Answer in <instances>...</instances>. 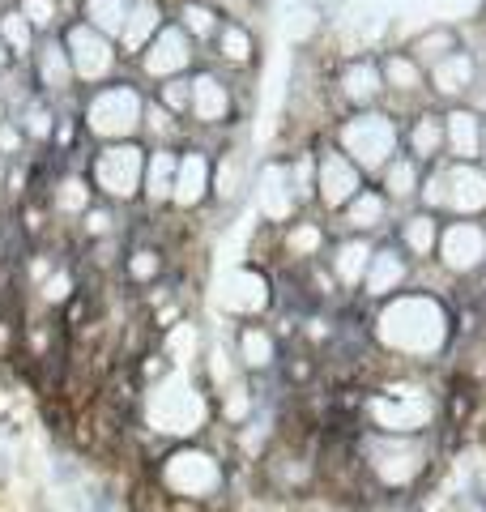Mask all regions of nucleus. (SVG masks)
Masks as SVG:
<instances>
[{
  "label": "nucleus",
  "mask_w": 486,
  "mask_h": 512,
  "mask_svg": "<svg viewBox=\"0 0 486 512\" xmlns=\"http://www.w3.org/2000/svg\"><path fill=\"white\" fill-rule=\"evenodd\" d=\"M376 342L401 359H435L452 338V316L427 291H401L376 308Z\"/></svg>",
  "instance_id": "f257e3e1"
},
{
  "label": "nucleus",
  "mask_w": 486,
  "mask_h": 512,
  "mask_svg": "<svg viewBox=\"0 0 486 512\" xmlns=\"http://www.w3.org/2000/svg\"><path fill=\"white\" fill-rule=\"evenodd\" d=\"M145 107H150V94L133 77H116V82L81 90L77 99L81 137L99 141V146H107V141H137L145 133Z\"/></svg>",
  "instance_id": "f03ea898"
},
{
  "label": "nucleus",
  "mask_w": 486,
  "mask_h": 512,
  "mask_svg": "<svg viewBox=\"0 0 486 512\" xmlns=\"http://www.w3.org/2000/svg\"><path fill=\"white\" fill-rule=\"evenodd\" d=\"M401 128H405V116H397V111H384V107L346 111L333 128V146L342 150L350 163H359L367 180H376L401 154Z\"/></svg>",
  "instance_id": "7ed1b4c3"
},
{
  "label": "nucleus",
  "mask_w": 486,
  "mask_h": 512,
  "mask_svg": "<svg viewBox=\"0 0 486 512\" xmlns=\"http://www.w3.org/2000/svg\"><path fill=\"white\" fill-rule=\"evenodd\" d=\"M418 205L440 218H486V171L478 163H448V158H440L423 175Z\"/></svg>",
  "instance_id": "20e7f679"
},
{
  "label": "nucleus",
  "mask_w": 486,
  "mask_h": 512,
  "mask_svg": "<svg viewBox=\"0 0 486 512\" xmlns=\"http://www.w3.org/2000/svg\"><path fill=\"white\" fill-rule=\"evenodd\" d=\"M145 158L150 150L141 141H107V146H94L86 175L99 201L107 205H133L141 201V184H145Z\"/></svg>",
  "instance_id": "39448f33"
},
{
  "label": "nucleus",
  "mask_w": 486,
  "mask_h": 512,
  "mask_svg": "<svg viewBox=\"0 0 486 512\" xmlns=\"http://www.w3.org/2000/svg\"><path fill=\"white\" fill-rule=\"evenodd\" d=\"M64 47H69V60H73V73H77V86L81 90H94L103 82H116L120 77V64H124V52L116 39H107L103 30H94L90 22L81 18H69L60 30Z\"/></svg>",
  "instance_id": "423d86ee"
},
{
  "label": "nucleus",
  "mask_w": 486,
  "mask_h": 512,
  "mask_svg": "<svg viewBox=\"0 0 486 512\" xmlns=\"http://www.w3.org/2000/svg\"><path fill=\"white\" fill-rule=\"evenodd\" d=\"M158 483L167 495H175V500H209V495H218L226 487V470L214 453L180 444L167 453V461H162Z\"/></svg>",
  "instance_id": "0eeeda50"
},
{
  "label": "nucleus",
  "mask_w": 486,
  "mask_h": 512,
  "mask_svg": "<svg viewBox=\"0 0 486 512\" xmlns=\"http://www.w3.org/2000/svg\"><path fill=\"white\" fill-rule=\"evenodd\" d=\"M197 52L201 47L192 43L175 22H167L150 43L141 47L137 73L145 77V82H154V86L171 82V77H188V73H197Z\"/></svg>",
  "instance_id": "6e6552de"
},
{
  "label": "nucleus",
  "mask_w": 486,
  "mask_h": 512,
  "mask_svg": "<svg viewBox=\"0 0 486 512\" xmlns=\"http://www.w3.org/2000/svg\"><path fill=\"white\" fill-rule=\"evenodd\" d=\"M371 180L359 171V163H350V158L333 146V141H324L316 150V205L324 214H342L346 205L359 197Z\"/></svg>",
  "instance_id": "1a4fd4ad"
},
{
  "label": "nucleus",
  "mask_w": 486,
  "mask_h": 512,
  "mask_svg": "<svg viewBox=\"0 0 486 512\" xmlns=\"http://www.w3.org/2000/svg\"><path fill=\"white\" fill-rule=\"evenodd\" d=\"M435 261L444 265L448 278H474L486 269V222L482 218H444L440 252Z\"/></svg>",
  "instance_id": "9d476101"
},
{
  "label": "nucleus",
  "mask_w": 486,
  "mask_h": 512,
  "mask_svg": "<svg viewBox=\"0 0 486 512\" xmlns=\"http://www.w3.org/2000/svg\"><path fill=\"white\" fill-rule=\"evenodd\" d=\"M26 69H30V82H35V90L43 94V99L69 103V99H77V94H81L73 60H69V47H64L60 35H43Z\"/></svg>",
  "instance_id": "9b49d317"
},
{
  "label": "nucleus",
  "mask_w": 486,
  "mask_h": 512,
  "mask_svg": "<svg viewBox=\"0 0 486 512\" xmlns=\"http://www.w3.org/2000/svg\"><path fill=\"white\" fill-rule=\"evenodd\" d=\"M482 77L486 73H482L478 52H469V43H465L461 52H452L440 64H431V69H427V90H431L435 103L457 107V103H469L482 90Z\"/></svg>",
  "instance_id": "f8f14e48"
},
{
  "label": "nucleus",
  "mask_w": 486,
  "mask_h": 512,
  "mask_svg": "<svg viewBox=\"0 0 486 512\" xmlns=\"http://www.w3.org/2000/svg\"><path fill=\"white\" fill-rule=\"evenodd\" d=\"M371 414V427L388 431V436H423L435 419V406L431 397H418V393H376L367 402Z\"/></svg>",
  "instance_id": "ddd939ff"
},
{
  "label": "nucleus",
  "mask_w": 486,
  "mask_h": 512,
  "mask_svg": "<svg viewBox=\"0 0 486 512\" xmlns=\"http://www.w3.org/2000/svg\"><path fill=\"white\" fill-rule=\"evenodd\" d=\"M333 86H337V99L346 103V111H371V107H384V99H388L380 56L342 60L333 73Z\"/></svg>",
  "instance_id": "4468645a"
},
{
  "label": "nucleus",
  "mask_w": 486,
  "mask_h": 512,
  "mask_svg": "<svg viewBox=\"0 0 486 512\" xmlns=\"http://www.w3.org/2000/svg\"><path fill=\"white\" fill-rule=\"evenodd\" d=\"M209 197H214V154L205 146H180V171H175L171 210L197 214Z\"/></svg>",
  "instance_id": "2eb2a0df"
},
{
  "label": "nucleus",
  "mask_w": 486,
  "mask_h": 512,
  "mask_svg": "<svg viewBox=\"0 0 486 512\" xmlns=\"http://www.w3.org/2000/svg\"><path fill=\"white\" fill-rule=\"evenodd\" d=\"M256 210H261V218L278 231L303 214L299 192H295V184H290V163H282V158L265 163L261 175H256Z\"/></svg>",
  "instance_id": "dca6fc26"
},
{
  "label": "nucleus",
  "mask_w": 486,
  "mask_h": 512,
  "mask_svg": "<svg viewBox=\"0 0 486 512\" xmlns=\"http://www.w3.org/2000/svg\"><path fill=\"white\" fill-rule=\"evenodd\" d=\"M235 120V90L218 69H197L192 73V128H226Z\"/></svg>",
  "instance_id": "f3484780"
},
{
  "label": "nucleus",
  "mask_w": 486,
  "mask_h": 512,
  "mask_svg": "<svg viewBox=\"0 0 486 512\" xmlns=\"http://www.w3.org/2000/svg\"><path fill=\"white\" fill-rule=\"evenodd\" d=\"M380 69H384V90L388 99H397V107H427L431 103V90H427V69L418 64L405 47H393V52L380 56Z\"/></svg>",
  "instance_id": "a211bd4d"
},
{
  "label": "nucleus",
  "mask_w": 486,
  "mask_h": 512,
  "mask_svg": "<svg viewBox=\"0 0 486 512\" xmlns=\"http://www.w3.org/2000/svg\"><path fill=\"white\" fill-rule=\"evenodd\" d=\"M486 137V111L474 103L444 107V158L448 163H478Z\"/></svg>",
  "instance_id": "6ab92c4d"
},
{
  "label": "nucleus",
  "mask_w": 486,
  "mask_h": 512,
  "mask_svg": "<svg viewBox=\"0 0 486 512\" xmlns=\"http://www.w3.org/2000/svg\"><path fill=\"white\" fill-rule=\"evenodd\" d=\"M410 274H414V261L393 244V239H388V244H376V256H371L367 278H363V295L371 303L393 299L401 291H410Z\"/></svg>",
  "instance_id": "aec40b11"
},
{
  "label": "nucleus",
  "mask_w": 486,
  "mask_h": 512,
  "mask_svg": "<svg viewBox=\"0 0 486 512\" xmlns=\"http://www.w3.org/2000/svg\"><path fill=\"white\" fill-rule=\"evenodd\" d=\"M371 256H376V239L371 235H337L329 244V256H324V269L342 291H363Z\"/></svg>",
  "instance_id": "412c9836"
},
{
  "label": "nucleus",
  "mask_w": 486,
  "mask_h": 512,
  "mask_svg": "<svg viewBox=\"0 0 486 512\" xmlns=\"http://www.w3.org/2000/svg\"><path fill=\"white\" fill-rule=\"evenodd\" d=\"M401 150L418 158L423 167H435L444 158V107H418L405 116L401 128Z\"/></svg>",
  "instance_id": "4be33fe9"
},
{
  "label": "nucleus",
  "mask_w": 486,
  "mask_h": 512,
  "mask_svg": "<svg viewBox=\"0 0 486 512\" xmlns=\"http://www.w3.org/2000/svg\"><path fill=\"white\" fill-rule=\"evenodd\" d=\"M440 235H444V218L423 210V205H414V210H405L397 218L393 244L418 265V261H435V252H440Z\"/></svg>",
  "instance_id": "5701e85b"
},
{
  "label": "nucleus",
  "mask_w": 486,
  "mask_h": 512,
  "mask_svg": "<svg viewBox=\"0 0 486 512\" xmlns=\"http://www.w3.org/2000/svg\"><path fill=\"white\" fill-rule=\"evenodd\" d=\"M235 359L243 372H273L282 359V342H278V333H273L265 320H239V329H235Z\"/></svg>",
  "instance_id": "b1692460"
},
{
  "label": "nucleus",
  "mask_w": 486,
  "mask_h": 512,
  "mask_svg": "<svg viewBox=\"0 0 486 512\" xmlns=\"http://www.w3.org/2000/svg\"><path fill=\"white\" fill-rule=\"evenodd\" d=\"M337 222H342V235H371L376 239L388 231V222H393V201H388L376 184H367L359 197L337 214Z\"/></svg>",
  "instance_id": "393cba45"
},
{
  "label": "nucleus",
  "mask_w": 486,
  "mask_h": 512,
  "mask_svg": "<svg viewBox=\"0 0 486 512\" xmlns=\"http://www.w3.org/2000/svg\"><path fill=\"white\" fill-rule=\"evenodd\" d=\"M423 175H427V167L401 150L393 163H388V167L376 175V188L384 192L388 201H393V210H414V205H418V192H423Z\"/></svg>",
  "instance_id": "a878e982"
},
{
  "label": "nucleus",
  "mask_w": 486,
  "mask_h": 512,
  "mask_svg": "<svg viewBox=\"0 0 486 512\" xmlns=\"http://www.w3.org/2000/svg\"><path fill=\"white\" fill-rule=\"evenodd\" d=\"M329 244H333V235L316 218L299 214L295 222L282 227V256H290L295 265H320L324 256H329Z\"/></svg>",
  "instance_id": "bb28decb"
},
{
  "label": "nucleus",
  "mask_w": 486,
  "mask_h": 512,
  "mask_svg": "<svg viewBox=\"0 0 486 512\" xmlns=\"http://www.w3.org/2000/svg\"><path fill=\"white\" fill-rule=\"evenodd\" d=\"M205 52H214V60L222 64L226 73H243V69H252L256 64V35H252V26H243L239 18H226L222 26H218V35H214V43L205 47Z\"/></svg>",
  "instance_id": "cd10ccee"
},
{
  "label": "nucleus",
  "mask_w": 486,
  "mask_h": 512,
  "mask_svg": "<svg viewBox=\"0 0 486 512\" xmlns=\"http://www.w3.org/2000/svg\"><path fill=\"white\" fill-rule=\"evenodd\" d=\"M175 171H180V146H150V158H145V184H141V201L150 205V210H167L171 205Z\"/></svg>",
  "instance_id": "c85d7f7f"
},
{
  "label": "nucleus",
  "mask_w": 486,
  "mask_h": 512,
  "mask_svg": "<svg viewBox=\"0 0 486 512\" xmlns=\"http://www.w3.org/2000/svg\"><path fill=\"white\" fill-rule=\"evenodd\" d=\"M167 22H171L167 0H133V13H128V26H124V35H120L124 60H137L141 47L150 43Z\"/></svg>",
  "instance_id": "c756f323"
},
{
  "label": "nucleus",
  "mask_w": 486,
  "mask_h": 512,
  "mask_svg": "<svg viewBox=\"0 0 486 512\" xmlns=\"http://www.w3.org/2000/svg\"><path fill=\"white\" fill-rule=\"evenodd\" d=\"M9 116L22 124V133H26L30 146H52V141H56V128H60V103L43 99L39 90H30L26 99L9 111Z\"/></svg>",
  "instance_id": "7c9ffc66"
},
{
  "label": "nucleus",
  "mask_w": 486,
  "mask_h": 512,
  "mask_svg": "<svg viewBox=\"0 0 486 512\" xmlns=\"http://www.w3.org/2000/svg\"><path fill=\"white\" fill-rule=\"evenodd\" d=\"M171 22L180 26L197 47H209L218 35V26L226 22V9L214 5V0H180V5L171 9Z\"/></svg>",
  "instance_id": "2f4dec72"
},
{
  "label": "nucleus",
  "mask_w": 486,
  "mask_h": 512,
  "mask_svg": "<svg viewBox=\"0 0 486 512\" xmlns=\"http://www.w3.org/2000/svg\"><path fill=\"white\" fill-rule=\"evenodd\" d=\"M94 201H99V192H94L86 171H69V175H60V180L52 184V214H60V218L81 222Z\"/></svg>",
  "instance_id": "473e14b6"
},
{
  "label": "nucleus",
  "mask_w": 486,
  "mask_h": 512,
  "mask_svg": "<svg viewBox=\"0 0 486 512\" xmlns=\"http://www.w3.org/2000/svg\"><path fill=\"white\" fill-rule=\"evenodd\" d=\"M465 39H461V30L457 26H448V22H435L431 30H423V35H414L410 43H405V52H410L423 69H431V64H440L444 56L452 52H461Z\"/></svg>",
  "instance_id": "72a5a7b5"
},
{
  "label": "nucleus",
  "mask_w": 486,
  "mask_h": 512,
  "mask_svg": "<svg viewBox=\"0 0 486 512\" xmlns=\"http://www.w3.org/2000/svg\"><path fill=\"white\" fill-rule=\"evenodd\" d=\"M128 13H133V0H77V18L90 22L94 30H103L116 43L128 26Z\"/></svg>",
  "instance_id": "f704fd0d"
},
{
  "label": "nucleus",
  "mask_w": 486,
  "mask_h": 512,
  "mask_svg": "<svg viewBox=\"0 0 486 512\" xmlns=\"http://www.w3.org/2000/svg\"><path fill=\"white\" fill-rule=\"evenodd\" d=\"M39 30L30 26L22 18V9L9 0V9H5V18H0V43L9 47V56L18 60V64H30V56H35V47H39Z\"/></svg>",
  "instance_id": "c9c22d12"
},
{
  "label": "nucleus",
  "mask_w": 486,
  "mask_h": 512,
  "mask_svg": "<svg viewBox=\"0 0 486 512\" xmlns=\"http://www.w3.org/2000/svg\"><path fill=\"white\" fill-rule=\"evenodd\" d=\"M243 188H252L248 163H243L239 150H222V158H214V197L226 205V201H235Z\"/></svg>",
  "instance_id": "e433bc0d"
},
{
  "label": "nucleus",
  "mask_w": 486,
  "mask_h": 512,
  "mask_svg": "<svg viewBox=\"0 0 486 512\" xmlns=\"http://www.w3.org/2000/svg\"><path fill=\"white\" fill-rule=\"evenodd\" d=\"M124 278L133 286H154L162 278V252L150 244H137L133 252H124Z\"/></svg>",
  "instance_id": "4c0bfd02"
},
{
  "label": "nucleus",
  "mask_w": 486,
  "mask_h": 512,
  "mask_svg": "<svg viewBox=\"0 0 486 512\" xmlns=\"http://www.w3.org/2000/svg\"><path fill=\"white\" fill-rule=\"evenodd\" d=\"M22 9V18L39 30V35H60L64 30V13H60V0H13Z\"/></svg>",
  "instance_id": "58836bf2"
},
{
  "label": "nucleus",
  "mask_w": 486,
  "mask_h": 512,
  "mask_svg": "<svg viewBox=\"0 0 486 512\" xmlns=\"http://www.w3.org/2000/svg\"><path fill=\"white\" fill-rule=\"evenodd\" d=\"M320 30H324V5H316V0H307V5H299L295 13H290V43L307 47Z\"/></svg>",
  "instance_id": "ea45409f"
},
{
  "label": "nucleus",
  "mask_w": 486,
  "mask_h": 512,
  "mask_svg": "<svg viewBox=\"0 0 486 512\" xmlns=\"http://www.w3.org/2000/svg\"><path fill=\"white\" fill-rule=\"evenodd\" d=\"M154 99L171 111V116H180L188 120V111H192V73L188 77H171V82H162L154 90Z\"/></svg>",
  "instance_id": "a19ab883"
},
{
  "label": "nucleus",
  "mask_w": 486,
  "mask_h": 512,
  "mask_svg": "<svg viewBox=\"0 0 486 512\" xmlns=\"http://www.w3.org/2000/svg\"><path fill=\"white\" fill-rule=\"evenodd\" d=\"M26 133H22V124L13 120V116H0V158H9V163H18V158L26 154Z\"/></svg>",
  "instance_id": "79ce46f5"
},
{
  "label": "nucleus",
  "mask_w": 486,
  "mask_h": 512,
  "mask_svg": "<svg viewBox=\"0 0 486 512\" xmlns=\"http://www.w3.org/2000/svg\"><path fill=\"white\" fill-rule=\"evenodd\" d=\"M13 69H18V60H13V56H9V47L0 43V82H5V77H9Z\"/></svg>",
  "instance_id": "37998d69"
},
{
  "label": "nucleus",
  "mask_w": 486,
  "mask_h": 512,
  "mask_svg": "<svg viewBox=\"0 0 486 512\" xmlns=\"http://www.w3.org/2000/svg\"><path fill=\"white\" fill-rule=\"evenodd\" d=\"M9 175H13V163H9V158H0V192L9 188Z\"/></svg>",
  "instance_id": "c03bdc74"
},
{
  "label": "nucleus",
  "mask_w": 486,
  "mask_h": 512,
  "mask_svg": "<svg viewBox=\"0 0 486 512\" xmlns=\"http://www.w3.org/2000/svg\"><path fill=\"white\" fill-rule=\"evenodd\" d=\"M226 5H231V9H248L252 0H226Z\"/></svg>",
  "instance_id": "a18cd8bd"
},
{
  "label": "nucleus",
  "mask_w": 486,
  "mask_h": 512,
  "mask_svg": "<svg viewBox=\"0 0 486 512\" xmlns=\"http://www.w3.org/2000/svg\"><path fill=\"white\" fill-rule=\"evenodd\" d=\"M478 167L486 171V137H482V154H478Z\"/></svg>",
  "instance_id": "49530a36"
},
{
  "label": "nucleus",
  "mask_w": 486,
  "mask_h": 512,
  "mask_svg": "<svg viewBox=\"0 0 486 512\" xmlns=\"http://www.w3.org/2000/svg\"><path fill=\"white\" fill-rule=\"evenodd\" d=\"M5 9H9V0H0V18H5Z\"/></svg>",
  "instance_id": "de8ad7c7"
},
{
  "label": "nucleus",
  "mask_w": 486,
  "mask_h": 512,
  "mask_svg": "<svg viewBox=\"0 0 486 512\" xmlns=\"http://www.w3.org/2000/svg\"><path fill=\"white\" fill-rule=\"evenodd\" d=\"M482 26H486V0H482Z\"/></svg>",
  "instance_id": "09e8293b"
},
{
  "label": "nucleus",
  "mask_w": 486,
  "mask_h": 512,
  "mask_svg": "<svg viewBox=\"0 0 486 512\" xmlns=\"http://www.w3.org/2000/svg\"><path fill=\"white\" fill-rule=\"evenodd\" d=\"M175 5H180V0H175Z\"/></svg>",
  "instance_id": "8fccbe9b"
},
{
  "label": "nucleus",
  "mask_w": 486,
  "mask_h": 512,
  "mask_svg": "<svg viewBox=\"0 0 486 512\" xmlns=\"http://www.w3.org/2000/svg\"><path fill=\"white\" fill-rule=\"evenodd\" d=\"M0 116H5V111H0Z\"/></svg>",
  "instance_id": "3c124183"
}]
</instances>
